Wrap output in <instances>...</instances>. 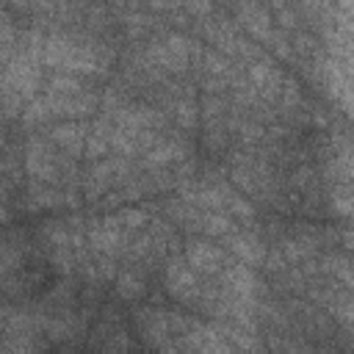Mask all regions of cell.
<instances>
[{"label": "cell", "mask_w": 354, "mask_h": 354, "mask_svg": "<svg viewBox=\"0 0 354 354\" xmlns=\"http://www.w3.org/2000/svg\"><path fill=\"white\" fill-rule=\"evenodd\" d=\"M191 55H196V47L183 33H166V36H160L158 41H152L147 47L149 66H160V69H169V72H183L188 66Z\"/></svg>", "instance_id": "1"}, {"label": "cell", "mask_w": 354, "mask_h": 354, "mask_svg": "<svg viewBox=\"0 0 354 354\" xmlns=\"http://www.w3.org/2000/svg\"><path fill=\"white\" fill-rule=\"evenodd\" d=\"M136 324H138V332L147 346H152L160 354H180V346L169 329V310L144 307L136 313Z\"/></svg>", "instance_id": "2"}, {"label": "cell", "mask_w": 354, "mask_h": 354, "mask_svg": "<svg viewBox=\"0 0 354 354\" xmlns=\"http://www.w3.org/2000/svg\"><path fill=\"white\" fill-rule=\"evenodd\" d=\"M130 180V166L127 158H102L94 160V166L86 174V196L97 199L102 194H108L116 185H124Z\"/></svg>", "instance_id": "3"}, {"label": "cell", "mask_w": 354, "mask_h": 354, "mask_svg": "<svg viewBox=\"0 0 354 354\" xmlns=\"http://www.w3.org/2000/svg\"><path fill=\"white\" fill-rule=\"evenodd\" d=\"M25 169H28L30 183H44V185H53L55 177L61 174V166H58L53 149L39 136L28 138V144H25Z\"/></svg>", "instance_id": "4"}, {"label": "cell", "mask_w": 354, "mask_h": 354, "mask_svg": "<svg viewBox=\"0 0 354 354\" xmlns=\"http://www.w3.org/2000/svg\"><path fill=\"white\" fill-rule=\"evenodd\" d=\"M166 288L174 299L185 301V304H199L202 301V285H199V274L185 263V257H174L166 268Z\"/></svg>", "instance_id": "5"}, {"label": "cell", "mask_w": 354, "mask_h": 354, "mask_svg": "<svg viewBox=\"0 0 354 354\" xmlns=\"http://www.w3.org/2000/svg\"><path fill=\"white\" fill-rule=\"evenodd\" d=\"M127 241H130V238L116 227L113 216H105V218H100V221H94V224L88 227V243H91V249H94L100 257L113 260L119 252H124V243H127Z\"/></svg>", "instance_id": "6"}, {"label": "cell", "mask_w": 354, "mask_h": 354, "mask_svg": "<svg viewBox=\"0 0 354 354\" xmlns=\"http://www.w3.org/2000/svg\"><path fill=\"white\" fill-rule=\"evenodd\" d=\"M185 263H188L199 277H205V274H221V271L232 263V257H227V254H224L218 246H213V243L191 241L188 249H185Z\"/></svg>", "instance_id": "7"}, {"label": "cell", "mask_w": 354, "mask_h": 354, "mask_svg": "<svg viewBox=\"0 0 354 354\" xmlns=\"http://www.w3.org/2000/svg\"><path fill=\"white\" fill-rule=\"evenodd\" d=\"M246 77H249V86H252L257 94H263L266 100H277L279 91H282V83H285V75H282L279 66L271 64L268 58H257V61H252Z\"/></svg>", "instance_id": "8"}, {"label": "cell", "mask_w": 354, "mask_h": 354, "mask_svg": "<svg viewBox=\"0 0 354 354\" xmlns=\"http://www.w3.org/2000/svg\"><path fill=\"white\" fill-rule=\"evenodd\" d=\"M188 155H191V149L183 141H177V138H158L144 152V166L147 169H166L171 163L180 166L183 160H188Z\"/></svg>", "instance_id": "9"}, {"label": "cell", "mask_w": 354, "mask_h": 354, "mask_svg": "<svg viewBox=\"0 0 354 354\" xmlns=\"http://www.w3.org/2000/svg\"><path fill=\"white\" fill-rule=\"evenodd\" d=\"M224 243H227V249L235 254V260L238 263H243V266H257V263H263V257H266V246L260 243V238L254 235V232H230L227 238H224Z\"/></svg>", "instance_id": "10"}, {"label": "cell", "mask_w": 354, "mask_h": 354, "mask_svg": "<svg viewBox=\"0 0 354 354\" xmlns=\"http://www.w3.org/2000/svg\"><path fill=\"white\" fill-rule=\"evenodd\" d=\"M235 14L241 17L243 28L252 30L257 39H274V22L268 17V8L266 6H254V3H246V6H235Z\"/></svg>", "instance_id": "11"}, {"label": "cell", "mask_w": 354, "mask_h": 354, "mask_svg": "<svg viewBox=\"0 0 354 354\" xmlns=\"http://www.w3.org/2000/svg\"><path fill=\"white\" fill-rule=\"evenodd\" d=\"M50 136H53V141H55L66 155H80L83 147H86L88 127L80 124V122H64V124H55Z\"/></svg>", "instance_id": "12"}, {"label": "cell", "mask_w": 354, "mask_h": 354, "mask_svg": "<svg viewBox=\"0 0 354 354\" xmlns=\"http://www.w3.org/2000/svg\"><path fill=\"white\" fill-rule=\"evenodd\" d=\"M83 91V80L77 75H69V72H55L50 80H47V91L44 94H53V97H72V94H80Z\"/></svg>", "instance_id": "13"}, {"label": "cell", "mask_w": 354, "mask_h": 354, "mask_svg": "<svg viewBox=\"0 0 354 354\" xmlns=\"http://www.w3.org/2000/svg\"><path fill=\"white\" fill-rule=\"evenodd\" d=\"M144 290H147V285H144V279H141V274H136V271H122L119 277H116V293L122 296V299H127V301H133V299H141L144 296Z\"/></svg>", "instance_id": "14"}, {"label": "cell", "mask_w": 354, "mask_h": 354, "mask_svg": "<svg viewBox=\"0 0 354 354\" xmlns=\"http://www.w3.org/2000/svg\"><path fill=\"white\" fill-rule=\"evenodd\" d=\"M171 108H174L177 124H183V127H194V124H196V105H194V97H191V94L177 97Z\"/></svg>", "instance_id": "15"}, {"label": "cell", "mask_w": 354, "mask_h": 354, "mask_svg": "<svg viewBox=\"0 0 354 354\" xmlns=\"http://www.w3.org/2000/svg\"><path fill=\"white\" fill-rule=\"evenodd\" d=\"M17 266H19V249L0 238V277L11 274Z\"/></svg>", "instance_id": "16"}]
</instances>
